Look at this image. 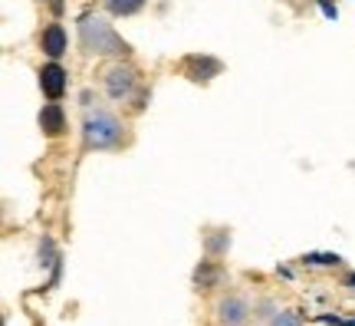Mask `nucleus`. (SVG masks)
Wrapping results in <instances>:
<instances>
[{
	"label": "nucleus",
	"mask_w": 355,
	"mask_h": 326,
	"mask_svg": "<svg viewBox=\"0 0 355 326\" xmlns=\"http://www.w3.org/2000/svg\"><path fill=\"white\" fill-rule=\"evenodd\" d=\"M79 33H83V47L89 53H99V56H125L128 53V43L102 17H83Z\"/></svg>",
	"instance_id": "1"
},
{
	"label": "nucleus",
	"mask_w": 355,
	"mask_h": 326,
	"mask_svg": "<svg viewBox=\"0 0 355 326\" xmlns=\"http://www.w3.org/2000/svg\"><path fill=\"white\" fill-rule=\"evenodd\" d=\"M83 138L89 149H115L122 145V122L112 113H89L83 122Z\"/></svg>",
	"instance_id": "2"
},
{
	"label": "nucleus",
	"mask_w": 355,
	"mask_h": 326,
	"mask_svg": "<svg viewBox=\"0 0 355 326\" xmlns=\"http://www.w3.org/2000/svg\"><path fill=\"white\" fill-rule=\"evenodd\" d=\"M250 320V303L241 293H224L217 300V323L220 326H247Z\"/></svg>",
	"instance_id": "3"
},
{
	"label": "nucleus",
	"mask_w": 355,
	"mask_h": 326,
	"mask_svg": "<svg viewBox=\"0 0 355 326\" xmlns=\"http://www.w3.org/2000/svg\"><path fill=\"white\" fill-rule=\"evenodd\" d=\"M132 89H135V70H132V66L115 63L105 70V92H109L112 99H128Z\"/></svg>",
	"instance_id": "4"
},
{
	"label": "nucleus",
	"mask_w": 355,
	"mask_h": 326,
	"mask_svg": "<svg viewBox=\"0 0 355 326\" xmlns=\"http://www.w3.org/2000/svg\"><path fill=\"white\" fill-rule=\"evenodd\" d=\"M40 89H43V96H46V99H53V102L66 92V70L56 63V60L40 70Z\"/></svg>",
	"instance_id": "5"
},
{
	"label": "nucleus",
	"mask_w": 355,
	"mask_h": 326,
	"mask_svg": "<svg viewBox=\"0 0 355 326\" xmlns=\"http://www.w3.org/2000/svg\"><path fill=\"white\" fill-rule=\"evenodd\" d=\"M66 47H69V40H66V30L60 24H50L43 33H40V50L46 53L50 60H60L66 53Z\"/></svg>",
	"instance_id": "6"
},
{
	"label": "nucleus",
	"mask_w": 355,
	"mask_h": 326,
	"mask_svg": "<svg viewBox=\"0 0 355 326\" xmlns=\"http://www.w3.org/2000/svg\"><path fill=\"white\" fill-rule=\"evenodd\" d=\"M40 129H43V136H50V138L66 132V115H63V106H60V102L50 99L43 106V113H40Z\"/></svg>",
	"instance_id": "7"
},
{
	"label": "nucleus",
	"mask_w": 355,
	"mask_h": 326,
	"mask_svg": "<svg viewBox=\"0 0 355 326\" xmlns=\"http://www.w3.org/2000/svg\"><path fill=\"white\" fill-rule=\"evenodd\" d=\"M184 70H188V76L194 83H207L211 76L220 73V63H217L214 56H188V60H184Z\"/></svg>",
	"instance_id": "8"
},
{
	"label": "nucleus",
	"mask_w": 355,
	"mask_h": 326,
	"mask_svg": "<svg viewBox=\"0 0 355 326\" xmlns=\"http://www.w3.org/2000/svg\"><path fill=\"white\" fill-rule=\"evenodd\" d=\"M217 280H220V267H217L214 261H201L198 274H194V284H198V290H211Z\"/></svg>",
	"instance_id": "9"
},
{
	"label": "nucleus",
	"mask_w": 355,
	"mask_h": 326,
	"mask_svg": "<svg viewBox=\"0 0 355 326\" xmlns=\"http://www.w3.org/2000/svg\"><path fill=\"white\" fill-rule=\"evenodd\" d=\"M230 247V234L227 231H214V234H207V254H224Z\"/></svg>",
	"instance_id": "10"
},
{
	"label": "nucleus",
	"mask_w": 355,
	"mask_h": 326,
	"mask_svg": "<svg viewBox=\"0 0 355 326\" xmlns=\"http://www.w3.org/2000/svg\"><path fill=\"white\" fill-rule=\"evenodd\" d=\"M270 326H303V316L296 310H277L270 316Z\"/></svg>",
	"instance_id": "11"
},
{
	"label": "nucleus",
	"mask_w": 355,
	"mask_h": 326,
	"mask_svg": "<svg viewBox=\"0 0 355 326\" xmlns=\"http://www.w3.org/2000/svg\"><path fill=\"white\" fill-rule=\"evenodd\" d=\"M105 3H109V10H112V13H119V17H128V13L141 10V3H145V0H105Z\"/></svg>",
	"instance_id": "12"
},
{
	"label": "nucleus",
	"mask_w": 355,
	"mask_h": 326,
	"mask_svg": "<svg viewBox=\"0 0 355 326\" xmlns=\"http://www.w3.org/2000/svg\"><path fill=\"white\" fill-rule=\"evenodd\" d=\"M306 263H319V267H336V263H343L339 254H309Z\"/></svg>",
	"instance_id": "13"
},
{
	"label": "nucleus",
	"mask_w": 355,
	"mask_h": 326,
	"mask_svg": "<svg viewBox=\"0 0 355 326\" xmlns=\"http://www.w3.org/2000/svg\"><path fill=\"white\" fill-rule=\"evenodd\" d=\"M322 13H326L329 20H336V17H339V13H336V7H332V3H326V0H322Z\"/></svg>",
	"instance_id": "14"
},
{
	"label": "nucleus",
	"mask_w": 355,
	"mask_h": 326,
	"mask_svg": "<svg viewBox=\"0 0 355 326\" xmlns=\"http://www.w3.org/2000/svg\"><path fill=\"white\" fill-rule=\"evenodd\" d=\"M349 284H352V290H355V277H349Z\"/></svg>",
	"instance_id": "15"
}]
</instances>
